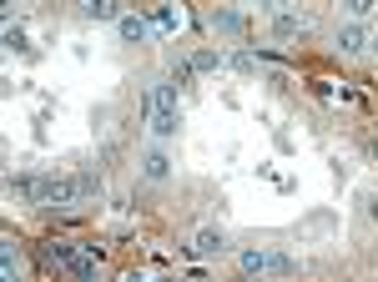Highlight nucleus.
<instances>
[{
    "label": "nucleus",
    "instance_id": "12",
    "mask_svg": "<svg viewBox=\"0 0 378 282\" xmlns=\"http://www.w3.org/2000/svg\"><path fill=\"white\" fill-rule=\"evenodd\" d=\"M151 20H156V25H162V30H172V25H177V20H182V15H172V11H167V6H162V11H156V15H151Z\"/></svg>",
    "mask_w": 378,
    "mask_h": 282
},
{
    "label": "nucleus",
    "instance_id": "11",
    "mask_svg": "<svg viewBox=\"0 0 378 282\" xmlns=\"http://www.w3.org/2000/svg\"><path fill=\"white\" fill-rule=\"evenodd\" d=\"M146 177H151V181H162V177H167V156H162V151H151V156H146Z\"/></svg>",
    "mask_w": 378,
    "mask_h": 282
},
{
    "label": "nucleus",
    "instance_id": "3",
    "mask_svg": "<svg viewBox=\"0 0 378 282\" xmlns=\"http://www.w3.org/2000/svg\"><path fill=\"white\" fill-rule=\"evenodd\" d=\"M237 262H242V272H293L298 267L293 257H282V252H242Z\"/></svg>",
    "mask_w": 378,
    "mask_h": 282
},
{
    "label": "nucleus",
    "instance_id": "15",
    "mask_svg": "<svg viewBox=\"0 0 378 282\" xmlns=\"http://www.w3.org/2000/svg\"><path fill=\"white\" fill-rule=\"evenodd\" d=\"M373 156H378V136H373Z\"/></svg>",
    "mask_w": 378,
    "mask_h": 282
},
{
    "label": "nucleus",
    "instance_id": "4",
    "mask_svg": "<svg viewBox=\"0 0 378 282\" xmlns=\"http://www.w3.org/2000/svg\"><path fill=\"white\" fill-rule=\"evenodd\" d=\"M303 30H313V15H293V11H272V36H282V41H293V36H303Z\"/></svg>",
    "mask_w": 378,
    "mask_h": 282
},
{
    "label": "nucleus",
    "instance_id": "5",
    "mask_svg": "<svg viewBox=\"0 0 378 282\" xmlns=\"http://www.w3.org/2000/svg\"><path fill=\"white\" fill-rule=\"evenodd\" d=\"M207 25L222 30V36H242V30H247V15H237V11H207Z\"/></svg>",
    "mask_w": 378,
    "mask_h": 282
},
{
    "label": "nucleus",
    "instance_id": "16",
    "mask_svg": "<svg viewBox=\"0 0 378 282\" xmlns=\"http://www.w3.org/2000/svg\"><path fill=\"white\" fill-rule=\"evenodd\" d=\"M373 56H378V41H373Z\"/></svg>",
    "mask_w": 378,
    "mask_h": 282
},
{
    "label": "nucleus",
    "instance_id": "8",
    "mask_svg": "<svg viewBox=\"0 0 378 282\" xmlns=\"http://www.w3.org/2000/svg\"><path fill=\"white\" fill-rule=\"evenodd\" d=\"M86 15H91V20H121L116 0H86Z\"/></svg>",
    "mask_w": 378,
    "mask_h": 282
},
{
    "label": "nucleus",
    "instance_id": "9",
    "mask_svg": "<svg viewBox=\"0 0 378 282\" xmlns=\"http://www.w3.org/2000/svg\"><path fill=\"white\" fill-rule=\"evenodd\" d=\"M217 247H222V232H197V242L187 252H217Z\"/></svg>",
    "mask_w": 378,
    "mask_h": 282
},
{
    "label": "nucleus",
    "instance_id": "7",
    "mask_svg": "<svg viewBox=\"0 0 378 282\" xmlns=\"http://www.w3.org/2000/svg\"><path fill=\"white\" fill-rule=\"evenodd\" d=\"M116 25H121L126 41H146V36H151V20H141V15H121Z\"/></svg>",
    "mask_w": 378,
    "mask_h": 282
},
{
    "label": "nucleus",
    "instance_id": "17",
    "mask_svg": "<svg viewBox=\"0 0 378 282\" xmlns=\"http://www.w3.org/2000/svg\"><path fill=\"white\" fill-rule=\"evenodd\" d=\"M252 282H258V277H252Z\"/></svg>",
    "mask_w": 378,
    "mask_h": 282
},
{
    "label": "nucleus",
    "instance_id": "2",
    "mask_svg": "<svg viewBox=\"0 0 378 282\" xmlns=\"http://www.w3.org/2000/svg\"><path fill=\"white\" fill-rule=\"evenodd\" d=\"M141 106H146L151 132L162 136V141H167V136H177V81H156V86H146Z\"/></svg>",
    "mask_w": 378,
    "mask_h": 282
},
{
    "label": "nucleus",
    "instance_id": "14",
    "mask_svg": "<svg viewBox=\"0 0 378 282\" xmlns=\"http://www.w3.org/2000/svg\"><path fill=\"white\" fill-rule=\"evenodd\" d=\"M126 282H151V277H137V272H132V277H126Z\"/></svg>",
    "mask_w": 378,
    "mask_h": 282
},
{
    "label": "nucleus",
    "instance_id": "6",
    "mask_svg": "<svg viewBox=\"0 0 378 282\" xmlns=\"http://www.w3.org/2000/svg\"><path fill=\"white\" fill-rule=\"evenodd\" d=\"M363 46H373L363 25H343V30H338V51H343V56H358Z\"/></svg>",
    "mask_w": 378,
    "mask_h": 282
},
{
    "label": "nucleus",
    "instance_id": "13",
    "mask_svg": "<svg viewBox=\"0 0 378 282\" xmlns=\"http://www.w3.org/2000/svg\"><path fill=\"white\" fill-rule=\"evenodd\" d=\"M368 212H373V222H378V197H373V207H368Z\"/></svg>",
    "mask_w": 378,
    "mask_h": 282
},
{
    "label": "nucleus",
    "instance_id": "10",
    "mask_svg": "<svg viewBox=\"0 0 378 282\" xmlns=\"http://www.w3.org/2000/svg\"><path fill=\"white\" fill-rule=\"evenodd\" d=\"M217 66H222V56H217V51H197L192 56V71H217Z\"/></svg>",
    "mask_w": 378,
    "mask_h": 282
},
{
    "label": "nucleus",
    "instance_id": "1",
    "mask_svg": "<svg viewBox=\"0 0 378 282\" xmlns=\"http://www.w3.org/2000/svg\"><path fill=\"white\" fill-rule=\"evenodd\" d=\"M11 192L30 197V202L46 207V212H56V207H76L86 197H101V172L86 167L76 177H36V181H30V177H11Z\"/></svg>",
    "mask_w": 378,
    "mask_h": 282
}]
</instances>
